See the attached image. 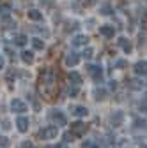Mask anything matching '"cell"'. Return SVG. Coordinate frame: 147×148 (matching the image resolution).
I'll list each match as a JSON object with an SVG mask.
<instances>
[{
	"instance_id": "26",
	"label": "cell",
	"mask_w": 147,
	"mask_h": 148,
	"mask_svg": "<svg viewBox=\"0 0 147 148\" xmlns=\"http://www.w3.org/2000/svg\"><path fill=\"white\" fill-rule=\"evenodd\" d=\"M126 65H128V62H126V60H117V64H115V67H117V69H124Z\"/></svg>"
},
{
	"instance_id": "38",
	"label": "cell",
	"mask_w": 147,
	"mask_h": 148,
	"mask_svg": "<svg viewBox=\"0 0 147 148\" xmlns=\"http://www.w3.org/2000/svg\"><path fill=\"white\" fill-rule=\"evenodd\" d=\"M0 9H2V7H0Z\"/></svg>"
},
{
	"instance_id": "34",
	"label": "cell",
	"mask_w": 147,
	"mask_h": 148,
	"mask_svg": "<svg viewBox=\"0 0 147 148\" xmlns=\"http://www.w3.org/2000/svg\"><path fill=\"white\" fill-rule=\"evenodd\" d=\"M103 14H110V7H108V5L103 7Z\"/></svg>"
},
{
	"instance_id": "25",
	"label": "cell",
	"mask_w": 147,
	"mask_h": 148,
	"mask_svg": "<svg viewBox=\"0 0 147 148\" xmlns=\"http://www.w3.org/2000/svg\"><path fill=\"white\" fill-rule=\"evenodd\" d=\"M4 25H6V28H11V27H14V21L9 20V18L6 16V18H4Z\"/></svg>"
},
{
	"instance_id": "35",
	"label": "cell",
	"mask_w": 147,
	"mask_h": 148,
	"mask_svg": "<svg viewBox=\"0 0 147 148\" xmlns=\"http://www.w3.org/2000/svg\"><path fill=\"white\" fill-rule=\"evenodd\" d=\"M12 76H14V72H12V71H9V72H7V79H12Z\"/></svg>"
},
{
	"instance_id": "13",
	"label": "cell",
	"mask_w": 147,
	"mask_h": 148,
	"mask_svg": "<svg viewBox=\"0 0 147 148\" xmlns=\"http://www.w3.org/2000/svg\"><path fill=\"white\" fill-rule=\"evenodd\" d=\"M135 72L137 74H147V62H144V60H140V62H137L135 64Z\"/></svg>"
},
{
	"instance_id": "7",
	"label": "cell",
	"mask_w": 147,
	"mask_h": 148,
	"mask_svg": "<svg viewBox=\"0 0 147 148\" xmlns=\"http://www.w3.org/2000/svg\"><path fill=\"white\" fill-rule=\"evenodd\" d=\"M126 86L130 88V90H142L144 88V81L138 79V78H130L126 81Z\"/></svg>"
},
{
	"instance_id": "31",
	"label": "cell",
	"mask_w": 147,
	"mask_h": 148,
	"mask_svg": "<svg viewBox=\"0 0 147 148\" xmlns=\"http://www.w3.org/2000/svg\"><path fill=\"white\" fill-rule=\"evenodd\" d=\"M53 148H67V143H64V141H62V143H57Z\"/></svg>"
},
{
	"instance_id": "15",
	"label": "cell",
	"mask_w": 147,
	"mask_h": 148,
	"mask_svg": "<svg viewBox=\"0 0 147 148\" xmlns=\"http://www.w3.org/2000/svg\"><path fill=\"white\" fill-rule=\"evenodd\" d=\"M69 81L75 85V86H80V85H82V76H80L78 72L73 71V72H69Z\"/></svg>"
},
{
	"instance_id": "36",
	"label": "cell",
	"mask_w": 147,
	"mask_h": 148,
	"mask_svg": "<svg viewBox=\"0 0 147 148\" xmlns=\"http://www.w3.org/2000/svg\"><path fill=\"white\" fill-rule=\"evenodd\" d=\"M2 67H4V57L0 55V69H2Z\"/></svg>"
},
{
	"instance_id": "8",
	"label": "cell",
	"mask_w": 147,
	"mask_h": 148,
	"mask_svg": "<svg viewBox=\"0 0 147 148\" xmlns=\"http://www.w3.org/2000/svg\"><path fill=\"white\" fill-rule=\"evenodd\" d=\"M64 62H66V65H67V67H75V65H78V62H80V57H78L76 53H67Z\"/></svg>"
},
{
	"instance_id": "11",
	"label": "cell",
	"mask_w": 147,
	"mask_h": 148,
	"mask_svg": "<svg viewBox=\"0 0 147 148\" xmlns=\"http://www.w3.org/2000/svg\"><path fill=\"white\" fill-rule=\"evenodd\" d=\"M27 16H28V20H32V21H41L43 20V12L37 11V9H30L27 12Z\"/></svg>"
},
{
	"instance_id": "10",
	"label": "cell",
	"mask_w": 147,
	"mask_h": 148,
	"mask_svg": "<svg viewBox=\"0 0 147 148\" xmlns=\"http://www.w3.org/2000/svg\"><path fill=\"white\" fill-rule=\"evenodd\" d=\"M99 34L105 35V37H114L115 35V28L110 27V25H103V27H99Z\"/></svg>"
},
{
	"instance_id": "30",
	"label": "cell",
	"mask_w": 147,
	"mask_h": 148,
	"mask_svg": "<svg viewBox=\"0 0 147 148\" xmlns=\"http://www.w3.org/2000/svg\"><path fill=\"white\" fill-rule=\"evenodd\" d=\"M21 148H34V145H32L30 141H23V143H21Z\"/></svg>"
},
{
	"instance_id": "33",
	"label": "cell",
	"mask_w": 147,
	"mask_h": 148,
	"mask_svg": "<svg viewBox=\"0 0 147 148\" xmlns=\"http://www.w3.org/2000/svg\"><path fill=\"white\" fill-rule=\"evenodd\" d=\"M110 88L115 90V88H117V81H110Z\"/></svg>"
},
{
	"instance_id": "14",
	"label": "cell",
	"mask_w": 147,
	"mask_h": 148,
	"mask_svg": "<svg viewBox=\"0 0 147 148\" xmlns=\"http://www.w3.org/2000/svg\"><path fill=\"white\" fill-rule=\"evenodd\" d=\"M119 46L126 51V53H130L131 49H133V46H131V42H130V39H126V37H121L119 39Z\"/></svg>"
},
{
	"instance_id": "2",
	"label": "cell",
	"mask_w": 147,
	"mask_h": 148,
	"mask_svg": "<svg viewBox=\"0 0 147 148\" xmlns=\"http://www.w3.org/2000/svg\"><path fill=\"white\" fill-rule=\"evenodd\" d=\"M50 120L53 122V125H66V115L59 109H51L50 111Z\"/></svg>"
},
{
	"instance_id": "28",
	"label": "cell",
	"mask_w": 147,
	"mask_h": 148,
	"mask_svg": "<svg viewBox=\"0 0 147 148\" xmlns=\"http://www.w3.org/2000/svg\"><path fill=\"white\" fill-rule=\"evenodd\" d=\"M34 32H39V34H43L44 37H48V35H50V32H48L46 28H34Z\"/></svg>"
},
{
	"instance_id": "9",
	"label": "cell",
	"mask_w": 147,
	"mask_h": 148,
	"mask_svg": "<svg viewBox=\"0 0 147 148\" xmlns=\"http://www.w3.org/2000/svg\"><path fill=\"white\" fill-rule=\"evenodd\" d=\"M16 127H18V131H20V132H27L28 131V118L20 116V118L16 120Z\"/></svg>"
},
{
	"instance_id": "23",
	"label": "cell",
	"mask_w": 147,
	"mask_h": 148,
	"mask_svg": "<svg viewBox=\"0 0 147 148\" xmlns=\"http://www.w3.org/2000/svg\"><path fill=\"white\" fill-rule=\"evenodd\" d=\"M75 134H71V132H66L64 134V143H71V141H75Z\"/></svg>"
},
{
	"instance_id": "5",
	"label": "cell",
	"mask_w": 147,
	"mask_h": 148,
	"mask_svg": "<svg viewBox=\"0 0 147 148\" xmlns=\"http://www.w3.org/2000/svg\"><path fill=\"white\" fill-rule=\"evenodd\" d=\"M11 109L14 111V113H25L27 111V104L20 99H12L11 101Z\"/></svg>"
},
{
	"instance_id": "37",
	"label": "cell",
	"mask_w": 147,
	"mask_h": 148,
	"mask_svg": "<svg viewBox=\"0 0 147 148\" xmlns=\"http://www.w3.org/2000/svg\"><path fill=\"white\" fill-rule=\"evenodd\" d=\"M85 2H87V4H92V2H94V0H85Z\"/></svg>"
},
{
	"instance_id": "6",
	"label": "cell",
	"mask_w": 147,
	"mask_h": 148,
	"mask_svg": "<svg viewBox=\"0 0 147 148\" xmlns=\"http://www.w3.org/2000/svg\"><path fill=\"white\" fill-rule=\"evenodd\" d=\"M87 71H89L90 76L94 78V81H99V83H101V78H103V71H101V67H98V65H89Z\"/></svg>"
},
{
	"instance_id": "29",
	"label": "cell",
	"mask_w": 147,
	"mask_h": 148,
	"mask_svg": "<svg viewBox=\"0 0 147 148\" xmlns=\"http://www.w3.org/2000/svg\"><path fill=\"white\" fill-rule=\"evenodd\" d=\"M135 127H145V122L140 120V118H137V120H135Z\"/></svg>"
},
{
	"instance_id": "4",
	"label": "cell",
	"mask_w": 147,
	"mask_h": 148,
	"mask_svg": "<svg viewBox=\"0 0 147 148\" xmlns=\"http://www.w3.org/2000/svg\"><path fill=\"white\" fill-rule=\"evenodd\" d=\"M122 122H124V113L122 111H114V113L110 115V123L114 127H121Z\"/></svg>"
},
{
	"instance_id": "18",
	"label": "cell",
	"mask_w": 147,
	"mask_h": 148,
	"mask_svg": "<svg viewBox=\"0 0 147 148\" xmlns=\"http://www.w3.org/2000/svg\"><path fill=\"white\" fill-rule=\"evenodd\" d=\"M21 60H23L25 64H32V62H34V53H32V51H23V53H21Z\"/></svg>"
},
{
	"instance_id": "1",
	"label": "cell",
	"mask_w": 147,
	"mask_h": 148,
	"mask_svg": "<svg viewBox=\"0 0 147 148\" xmlns=\"http://www.w3.org/2000/svg\"><path fill=\"white\" fill-rule=\"evenodd\" d=\"M57 134H59V127L57 125H46L44 129L39 131L41 139H53V138H57Z\"/></svg>"
},
{
	"instance_id": "22",
	"label": "cell",
	"mask_w": 147,
	"mask_h": 148,
	"mask_svg": "<svg viewBox=\"0 0 147 148\" xmlns=\"http://www.w3.org/2000/svg\"><path fill=\"white\" fill-rule=\"evenodd\" d=\"M0 146H2V148H9V146H11V141H9V138H6V136H0Z\"/></svg>"
},
{
	"instance_id": "27",
	"label": "cell",
	"mask_w": 147,
	"mask_h": 148,
	"mask_svg": "<svg viewBox=\"0 0 147 148\" xmlns=\"http://www.w3.org/2000/svg\"><path fill=\"white\" fill-rule=\"evenodd\" d=\"M2 129H4V131H9V129H11V122L9 120H2Z\"/></svg>"
},
{
	"instance_id": "32",
	"label": "cell",
	"mask_w": 147,
	"mask_h": 148,
	"mask_svg": "<svg viewBox=\"0 0 147 148\" xmlns=\"http://www.w3.org/2000/svg\"><path fill=\"white\" fill-rule=\"evenodd\" d=\"M41 4H44V5H51V4H53V0H41Z\"/></svg>"
},
{
	"instance_id": "3",
	"label": "cell",
	"mask_w": 147,
	"mask_h": 148,
	"mask_svg": "<svg viewBox=\"0 0 147 148\" xmlns=\"http://www.w3.org/2000/svg\"><path fill=\"white\" fill-rule=\"evenodd\" d=\"M87 132V125L83 122H73L71 123V134H75V136H83Z\"/></svg>"
},
{
	"instance_id": "20",
	"label": "cell",
	"mask_w": 147,
	"mask_h": 148,
	"mask_svg": "<svg viewBox=\"0 0 147 148\" xmlns=\"http://www.w3.org/2000/svg\"><path fill=\"white\" fill-rule=\"evenodd\" d=\"M67 95H69V97H76V95H78V86H75V85L71 86V85H69V88H67Z\"/></svg>"
},
{
	"instance_id": "21",
	"label": "cell",
	"mask_w": 147,
	"mask_h": 148,
	"mask_svg": "<svg viewBox=\"0 0 147 148\" xmlns=\"http://www.w3.org/2000/svg\"><path fill=\"white\" fill-rule=\"evenodd\" d=\"M32 46H34V49H43V48H44V41L34 39V41H32Z\"/></svg>"
},
{
	"instance_id": "17",
	"label": "cell",
	"mask_w": 147,
	"mask_h": 148,
	"mask_svg": "<svg viewBox=\"0 0 147 148\" xmlns=\"http://www.w3.org/2000/svg\"><path fill=\"white\" fill-rule=\"evenodd\" d=\"M87 42H89L87 35H76L75 39H73V46H85Z\"/></svg>"
},
{
	"instance_id": "12",
	"label": "cell",
	"mask_w": 147,
	"mask_h": 148,
	"mask_svg": "<svg viewBox=\"0 0 147 148\" xmlns=\"http://www.w3.org/2000/svg\"><path fill=\"white\" fill-rule=\"evenodd\" d=\"M71 113L82 118V116H87V115H89V109H87L85 106H75V108L71 109Z\"/></svg>"
},
{
	"instance_id": "19",
	"label": "cell",
	"mask_w": 147,
	"mask_h": 148,
	"mask_svg": "<svg viewBox=\"0 0 147 148\" xmlns=\"http://www.w3.org/2000/svg\"><path fill=\"white\" fill-rule=\"evenodd\" d=\"M25 42H27V37H25L23 34H20V35L14 37V44H16V46H25Z\"/></svg>"
},
{
	"instance_id": "39",
	"label": "cell",
	"mask_w": 147,
	"mask_h": 148,
	"mask_svg": "<svg viewBox=\"0 0 147 148\" xmlns=\"http://www.w3.org/2000/svg\"><path fill=\"white\" fill-rule=\"evenodd\" d=\"M145 148H147V146H145Z\"/></svg>"
},
{
	"instance_id": "16",
	"label": "cell",
	"mask_w": 147,
	"mask_h": 148,
	"mask_svg": "<svg viewBox=\"0 0 147 148\" xmlns=\"http://www.w3.org/2000/svg\"><path fill=\"white\" fill-rule=\"evenodd\" d=\"M94 99H96V101H105V99H106V90L101 88V86L94 88Z\"/></svg>"
},
{
	"instance_id": "24",
	"label": "cell",
	"mask_w": 147,
	"mask_h": 148,
	"mask_svg": "<svg viewBox=\"0 0 147 148\" xmlns=\"http://www.w3.org/2000/svg\"><path fill=\"white\" fill-rule=\"evenodd\" d=\"M92 55H94V49H92V48H87V49L83 51V57H85V58H92Z\"/></svg>"
}]
</instances>
